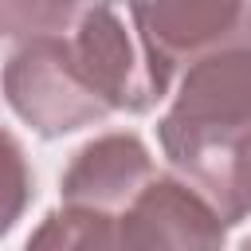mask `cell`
<instances>
[{"mask_svg":"<svg viewBox=\"0 0 251 251\" xmlns=\"http://www.w3.org/2000/svg\"><path fill=\"white\" fill-rule=\"evenodd\" d=\"M157 141L227 227L251 216V43L216 47L176 75Z\"/></svg>","mask_w":251,"mask_h":251,"instance_id":"1","label":"cell"},{"mask_svg":"<svg viewBox=\"0 0 251 251\" xmlns=\"http://www.w3.org/2000/svg\"><path fill=\"white\" fill-rule=\"evenodd\" d=\"M0 86L12 114L27 122L39 137H63V133L98 126L114 114L82 78L67 35L24 39L4 59Z\"/></svg>","mask_w":251,"mask_h":251,"instance_id":"2","label":"cell"},{"mask_svg":"<svg viewBox=\"0 0 251 251\" xmlns=\"http://www.w3.org/2000/svg\"><path fill=\"white\" fill-rule=\"evenodd\" d=\"M126 12L165 94L200 55L251 43V0H126Z\"/></svg>","mask_w":251,"mask_h":251,"instance_id":"3","label":"cell"},{"mask_svg":"<svg viewBox=\"0 0 251 251\" xmlns=\"http://www.w3.org/2000/svg\"><path fill=\"white\" fill-rule=\"evenodd\" d=\"M71 51L82 78L110 110L145 114L165 98L126 12V0H94L71 31Z\"/></svg>","mask_w":251,"mask_h":251,"instance_id":"4","label":"cell"},{"mask_svg":"<svg viewBox=\"0 0 251 251\" xmlns=\"http://www.w3.org/2000/svg\"><path fill=\"white\" fill-rule=\"evenodd\" d=\"M227 224L176 173H153L118 216V247H224Z\"/></svg>","mask_w":251,"mask_h":251,"instance_id":"5","label":"cell"},{"mask_svg":"<svg viewBox=\"0 0 251 251\" xmlns=\"http://www.w3.org/2000/svg\"><path fill=\"white\" fill-rule=\"evenodd\" d=\"M153 173L157 169L145 141L129 129H110L90 137L82 149H75V157L59 176V200L67 208L98 212L118 224L126 204L141 192V184Z\"/></svg>","mask_w":251,"mask_h":251,"instance_id":"6","label":"cell"},{"mask_svg":"<svg viewBox=\"0 0 251 251\" xmlns=\"http://www.w3.org/2000/svg\"><path fill=\"white\" fill-rule=\"evenodd\" d=\"M94 0H0V39L71 35Z\"/></svg>","mask_w":251,"mask_h":251,"instance_id":"7","label":"cell"},{"mask_svg":"<svg viewBox=\"0 0 251 251\" xmlns=\"http://www.w3.org/2000/svg\"><path fill=\"white\" fill-rule=\"evenodd\" d=\"M27 247H118V224L98 212L63 204L43 216V224L31 231Z\"/></svg>","mask_w":251,"mask_h":251,"instance_id":"8","label":"cell"},{"mask_svg":"<svg viewBox=\"0 0 251 251\" xmlns=\"http://www.w3.org/2000/svg\"><path fill=\"white\" fill-rule=\"evenodd\" d=\"M35 180H31V165L24 145L0 126V239L24 220L27 204H31Z\"/></svg>","mask_w":251,"mask_h":251,"instance_id":"9","label":"cell"}]
</instances>
